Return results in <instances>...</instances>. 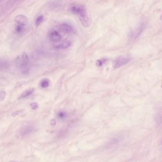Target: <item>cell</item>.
Instances as JSON below:
<instances>
[{"mask_svg":"<svg viewBox=\"0 0 162 162\" xmlns=\"http://www.w3.org/2000/svg\"><path fill=\"white\" fill-rule=\"evenodd\" d=\"M71 41L68 39H65L61 43L56 45L54 47L57 49H66L69 48L71 45Z\"/></svg>","mask_w":162,"mask_h":162,"instance_id":"obj_7","label":"cell"},{"mask_svg":"<svg viewBox=\"0 0 162 162\" xmlns=\"http://www.w3.org/2000/svg\"><path fill=\"white\" fill-rule=\"evenodd\" d=\"M34 88H31V89H29V90H27L25 91L21 94L20 98H23H23H27V97H28L29 96L32 94L33 92H34Z\"/></svg>","mask_w":162,"mask_h":162,"instance_id":"obj_12","label":"cell"},{"mask_svg":"<svg viewBox=\"0 0 162 162\" xmlns=\"http://www.w3.org/2000/svg\"><path fill=\"white\" fill-rule=\"evenodd\" d=\"M34 131V128L30 125H27L21 128L19 134L21 137H25L26 136L30 135Z\"/></svg>","mask_w":162,"mask_h":162,"instance_id":"obj_5","label":"cell"},{"mask_svg":"<svg viewBox=\"0 0 162 162\" xmlns=\"http://www.w3.org/2000/svg\"><path fill=\"white\" fill-rule=\"evenodd\" d=\"M16 64L23 72H28L30 69V59L27 54L23 53L21 56L17 58Z\"/></svg>","mask_w":162,"mask_h":162,"instance_id":"obj_2","label":"cell"},{"mask_svg":"<svg viewBox=\"0 0 162 162\" xmlns=\"http://www.w3.org/2000/svg\"><path fill=\"white\" fill-rule=\"evenodd\" d=\"M9 63L4 59L0 58V71H5L9 67Z\"/></svg>","mask_w":162,"mask_h":162,"instance_id":"obj_10","label":"cell"},{"mask_svg":"<svg viewBox=\"0 0 162 162\" xmlns=\"http://www.w3.org/2000/svg\"><path fill=\"white\" fill-rule=\"evenodd\" d=\"M22 111L19 110V111H16V112H14L12 114V117H15V116H17L18 115L20 114V113H21Z\"/></svg>","mask_w":162,"mask_h":162,"instance_id":"obj_21","label":"cell"},{"mask_svg":"<svg viewBox=\"0 0 162 162\" xmlns=\"http://www.w3.org/2000/svg\"><path fill=\"white\" fill-rule=\"evenodd\" d=\"M31 107L32 109L35 110L37 109L38 108V104L36 103H32L31 104Z\"/></svg>","mask_w":162,"mask_h":162,"instance_id":"obj_20","label":"cell"},{"mask_svg":"<svg viewBox=\"0 0 162 162\" xmlns=\"http://www.w3.org/2000/svg\"><path fill=\"white\" fill-rule=\"evenodd\" d=\"M26 26H22V25H17L15 28V31L17 34H22L26 31Z\"/></svg>","mask_w":162,"mask_h":162,"instance_id":"obj_11","label":"cell"},{"mask_svg":"<svg viewBox=\"0 0 162 162\" xmlns=\"http://www.w3.org/2000/svg\"><path fill=\"white\" fill-rule=\"evenodd\" d=\"M130 58L128 56H121L116 58L113 63V66L115 69L120 68L129 62Z\"/></svg>","mask_w":162,"mask_h":162,"instance_id":"obj_3","label":"cell"},{"mask_svg":"<svg viewBox=\"0 0 162 162\" xmlns=\"http://www.w3.org/2000/svg\"><path fill=\"white\" fill-rule=\"evenodd\" d=\"M160 20H161V22H162V14L161 15V17H160Z\"/></svg>","mask_w":162,"mask_h":162,"instance_id":"obj_22","label":"cell"},{"mask_svg":"<svg viewBox=\"0 0 162 162\" xmlns=\"http://www.w3.org/2000/svg\"><path fill=\"white\" fill-rule=\"evenodd\" d=\"M50 82L48 79H43L40 82V86L42 88H46L49 86Z\"/></svg>","mask_w":162,"mask_h":162,"instance_id":"obj_13","label":"cell"},{"mask_svg":"<svg viewBox=\"0 0 162 162\" xmlns=\"http://www.w3.org/2000/svg\"><path fill=\"white\" fill-rule=\"evenodd\" d=\"M161 87H162V85H161Z\"/></svg>","mask_w":162,"mask_h":162,"instance_id":"obj_23","label":"cell"},{"mask_svg":"<svg viewBox=\"0 0 162 162\" xmlns=\"http://www.w3.org/2000/svg\"><path fill=\"white\" fill-rule=\"evenodd\" d=\"M49 38L52 42H59L62 39V36L58 31L51 30L49 34Z\"/></svg>","mask_w":162,"mask_h":162,"instance_id":"obj_6","label":"cell"},{"mask_svg":"<svg viewBox=\"0 0 162 162\" xmlns=\"http://www.w3.org/2000/svg\"><path fill=\"white\" fill-rule=\"evenodd\" d=\"M69 11L74 15H77L79 18L81 23L84 27L89 25V19L85 7L82 4H73L69 7Z\"/></svg>","mask_w":162,"mask_h":162,"instance_id":"obj_1","label":"cell"},{"mask_svg":"<svg viewBox=\"0 0 162 162\" xmlns=\"http://www.w3.org/2000/svg\"><path fill=\"white\" fill-rule=\"evenodd\" d=\"M60 28L62 31L65 34H71L73 31V28L71 25L65 23L61 24Z\"/></svg>","mask_w":162,"mask_h":162,"instance_id":"obj_8","label":"cell"},{"mask_svg":"<svg viewBox=\"0 0 162 162\" xmlns=\"http://www.w3.org/2000/svg\"><path fill=\"white\" fill-rule=\"evenodd\" d=\"M44 20V17L43 16L40 15L38 17V18L36 19V25L38 26L39 25H40L42 23L43 21Z\"/></svg>","mask_w":162,"mask_h":162,"instance_id":"obj_15","label":"cell"},{"mask_svg":"<svg viewBox=\"0 0 162 162\" xmlns=\"http://www.w3.org/2000/svg\"><path fill=\"white\" fill-rule=\"evenodd\" d=\"M60 4V1H49V7L52 8H54L59 7Z\"/></svg>","mask_w":162,"mask_h":162,"instance_id":"obj_14","label":"cell"},{"mask_svg":"<svg viewBox=\"0 0 162 162\" xmlns=\"http://www.w3.org/2000/svg\"><path fill=\"white\" fill-rule=\"evenodd\" d=\"M106 61V59H102V60H98L97 61V62H96V65L98 67H100L102 65L103 63H104V62H105Z\"/></svg>","mask_w":162,"mask_h":162,"instance_id":"obj_18","label":"cell"},{"mask_svg":"<svg viewBox=\"0 0 162 162\" xmlns=\"http://www.w3.org/2000/svg\"><path fill=\"white\" fill-rule=\"evenodd\" d=\"M143 26L140 25V26H139V27H137L136 29L133 31L132 32L131 34H130V39L134 40L137 39V38L139 35L140 34H141V31L143 30Z\"/></svg>","mask_w":162,"mask_h":162,"instance_id":"obj_9","label":"cell"},{"mask_svg":"<svg viewBox=\"0 0 162 162\" xmlns=\"http://www.w3.org/2000/svg\"><path fill=\"white\" fill-rule=\"evenodd\" d=\"M57 116H58L59 118H61V119H63V118H65L66 117V114L65 112H64V111H60V112H58Z\"/></svg>","mask_w":162,"mask_h":162,"instance_id":"obj_17","label":"cell"},{"mask_svg":"<svg viewBox=\"0 0 162 162\" xmlns=\"http://www.w3.org/2000/svg\"><path fill=\"white\" fill-rule=\"evenodd\" d=\"M14 20L18 25L26 26L28 24V18L24 15H20L16 16Z\"/></svg>","mask_w":162,"mask_h":162,"instance_id":"obj_4","label":"cell"},{"mask_svg":"<svg viewBox=\"0 0 162 162\" xmlns=\"http://www.w3.org/2000/svg\"><path fill=\"white\" fill-rule=\"evenodd\" d=\"M6 93L4 91L0 92V102H1L6 97Z\"/></svg>","mask_w":162,"mask_h":162,"instance_id":"obj_19","label":"cell"},{"mask_svg":"<svg viewBox=\"0 0 162 162\" xmlns=\"http://www.w3.org/2000/svg\"><path fill=\"white\" fill-rule=\"evenodd\" d=\"M8 81L4 78H0V86H6L8 85Z\"/></svg>","mask_w":162,"mask_h":162,"instance_id":"obj_16","label":"cell"},{"mask_svg":"<svg viewBox=\"0 0 162 162\" xmlns=\"http://www.w3.org/2000/svg\"><path fill=\"white\" fill-rule=\"evenodd\" d=\"M1 1H0V3H1Z\"/></svg>","mask_w":162,"mask_h":162,"instance_id":"obj_24","label":"cell"},{"mask_svg":"<svg viewBox=\"0 0 162 162\" xmlns=\"http://www.w3.org/2000/svg\"></svg>","mask_w":162,"mask_h":162,"instance_id":"obj_25","label":"cell"}]
</instances>
